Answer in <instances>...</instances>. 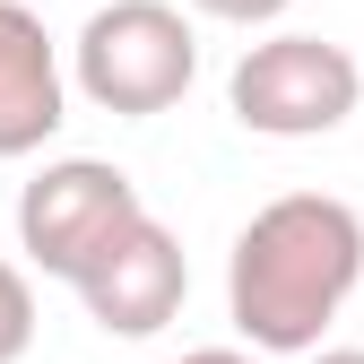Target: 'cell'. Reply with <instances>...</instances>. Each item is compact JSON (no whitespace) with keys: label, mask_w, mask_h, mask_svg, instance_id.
Instances as JSON below:
<instances>
[{"label":"cell","mask_w":364,"mask_h":364,"mask_svg":"<svg viewBox=\"0 0 364 364\" xmlns=\"http://www.w3.org/2000/svg\"><path fill=\"white\" fill-rule=\"evenodd\" d=\"M182 295H191V260H182V243H173L165 217H139L78 278V304H87V321H96L105 338H156L182 312Z\"/></svg>","instance_id":"obj_5"},{"label":"cell","mask_w":364,"mask_h":364,"mask_svg":"<svg viewBox=\"0 0 364 364\" xmlns=\"http://www.w3.org/2000/svg\"><path fill=\"white\" fill-rule=\"evenodd\" d=\"M139 217H148V200H139V182H130L122 165L53 156V165H35V182L18 191V252L43 269V278L78 287Z\"/></svg>","instance_id":"obj_4"},{"label":"cell","mask_w":364,"mask_h":364,"mask_svg":"<svg viewBox=\"0 0 364 364\" xmlns=\"http://www.w3.org/2000/svg\"><path fill=\"white\" fill-rule=\"evenodd\" d=\"M70 78H78L87 105H105L122 122H156L165 105L191 96L200 35L173 0H105L70 43Z\"/></svg>","instance_id":"obj_2"},{"label":"cell","mask_w":364,"mask_h":364,"mask_svg":"<svg viewBox=\"0 0 364 364\" xmlns=\"http://www.w3.org/2000/svg\"><path fill=\"white\" fill-rule=\"evenodd\" d=\"M35 347V287L18 260H0V364H18Z\"/></svg>","instance_id":"obj_7"},{"label":"cell","mask_w":364,"mask_h":364,"mask_svg":"<svg viewBox=\"0 0 364 364\" xmlns=\"http://www.w3.org/2000/svg\"><path fill=\"white\" fill-rule=\"evenodd\" d=\"M61 122H70V78H61L53 35L35 9L0 0V165L35 156Z\"/></svg>","instance_id":"obj_6"},{"label":"cell","mask_w":364,"mask_h":364,"mask_svg":"<svg viewBox=\"0 0 364 364\" xmlns=\"http://www.w3.org/2000/svg\"><path fill=\"white\" fill-rule=\"evenodd\" d=\"M200 18H225V26H269V18H287L295 0H191Z\"/></svg>","instance_id":"obj_8"},{"label":"cell","mask_w":364,"mask_h":364,"mask_svg":"<svg viewBox=\"0 0 364 364\" xmlns=\"http://www.w3.org/2000/svg\"><path fill=\"white\" fill-rule=\"evenodd\" d=\"M304 364H364V347H321V355H304Z\"/></svg>","instance_id":"obj_10"},{"label":"cell","mask_w":364,"mask_h":364,"mask_svg":"<svg viewBox=\"0 0 364 364\" xmlns=\"http://www.w3.org/2000/svg\"><path fill=\"white\" fill-rule=\"evenodd\" d=\"M173 364H260L252 347H191V355H173Z\"/></svg>","instance_id":"obj_9"},{"label":"cell","mask_w":364,"mask_h":364,"mask_svg":"<svg viewBox=\"0 0 364 364\" xmlns=\"http://www.w3.org/2000/svg\"><path fill=\"white\" fill-rule=\"evenodd\" d=\"M364 105V61L330 35H269L243 43L235 78H225V113L252 139H330Z\"/></svg>","instance_id":"obj_3"},{"label":"cell","mask_w":364,"mask_h":364,"mask_svg":"<svg viewBox=\"0 0 364 364\" xmlns=\"http://www.w3.org/2000/svg\"><path fill=\"white\" fill-rule=\"evenodd\" d=\"M364 287V217L338 191H278L225 252V312L252 355H321V330Z\"/></svg>","instance_id":"obj_1"}]
</instances>
